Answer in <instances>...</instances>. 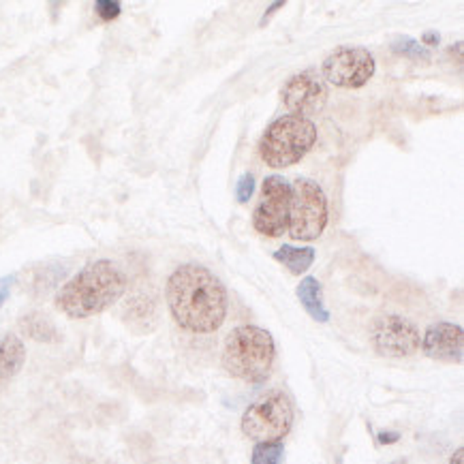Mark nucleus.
Listing matches in <instances>:
<instances>
[{"instance_id":"f257e3e1","label":"nucleus","mask_w":464,"mask_h":464,"mask_svg":"<svg viewBox=\"0 0 464 464\" xmlns=\"http://www.w3.org/2000/svg\"><path fill=\"white\" fill-rule=\"evenodd\" d=\"M165 297L176 324L195 334L217 332L227 317V289L221 278L204 266L187 264L178 267L169 276Z\"/></svg>"},{"instance_id":"f03ea898","label":"nucleus","mask_w":464,"mask_h":464,"mask_svg":"<svg viewBox=\"0 0 464 464\" xmlns=\"http://www.w3.org/2000/svg\"><path fill=\"white\" fill-rule=\"evenodd\" d=\"M127 291V276L111 261L101 259L63 285L56 295L58 311L71 319H88L103 313Z\"/></svg>"},{"instance_id":"7ed1b4c3","label":"nucleus","mask_w":464,"mask_h":464,"mask_svg":"<svg viewBox=\"0 0 464 464\" xmlns=\"http://www.w3.org/2000/svg\"><path fill=\"white\" fill-rule=\"evenodd\" d=\"M276 358L275 338L264 327L240 325L225 338L223 368L234 379L261 383L270 377Z\"/></svg>"},{"instance_id":"20e7f679","label":"nucleus","mask_w":464,"mask_h":464,"mask_svg":"<svg viewBox=\"0 0 464 464\" xmlns=\"http://www.w3.org/2000/svg\"><path fill=\"white\" fill-rule=\"evenodd\" d=\"M317 141V124L311 118L283 116L266 129L259 141V154L267 168L285 169L308 154Z\"/></svg>"},{"instance_id":"39448f33","label":"nucleus","mask_w":464,"mask_h":464,"mask_svg":"<svg viewBox=\"0 0 464 464\" xmlns=\"http://www.w3.org/2000/svg\"><path fill=\"white\" fill-rule=\"evenodd\" d=\"M240 426L257 443L283 441L294 426V404L281 390L267 392L244 411Z\"/></svg>"},{"instance_id":"423d86ee","label":"nucleus","mask_w":464,"mask_h":464,"mask_svg":"<svg viewBox=\"0 0 464 464\" xmlns=\"http://www.w3.org/2000/svg\"><path fill=\"white\" fill-rule=\"evenodd\" d=\"M327 225V198L317 182L295 180L291 184L287 231L294 240L313 242Z\"/></svg>"},{"instance_id":"0eeeda50","label":"nucleus","mask_w":464,"mask_h":464,"mask_svg":"<svg viewBox=\"0 0 464 464\" xmlns=\"http://www.w3.org/2000/svg\"><path fill=\"white\" fill-rule=\"evenodd\" d=\"M372 349L383 358H411L421 347L418 325L401 314H383L371 325Z\"/></svg>"},{"instance_id":"6e6552de","label":"nucleus","mask_w":464,"mask_h":464,"mask_svg":"<svg viewBox=\"0 0 464 464\" xmlns=\"http://www.w3.org/2000/svg\"><path fill=\"white\" fill-rule=\"evenodd\" d=\"M372 53L364 47L343 45L330 53L324 61V77L332 86L344 88V91H355L368 84L374 75Z\"/></svg>"},{"instance_id":"1a4fd4ad","label":"nucleus","mask_w":464,"mask_h":464,"mask_svg":"<svg viewBox=\"0 0 464 464\" xmlns=\"http://www.w3.org/2000/svg\"><path fill=\"white\" fill-rule=\"evenodd\" d=\"M291 187L281 176L266 178L261 187V201L253 212V227L261 236L281 237L289 223Z\"/></svg>"},{"instance_id":"9d476101","label":"nucleus","mask_w":464,"mask_h":464,"mask_svg":"<svg viewBox=\"0 0 464 464\" xmlns=\"http://www.w3.org/2000/svg\"><path fill=\"white\" fill-rule=\"evenodd\" d=\"M283 103L291 111V116L308 118L319 114L325 107L327 91L324 80L313 71H304V73L291 75L285 82L281 91Z\"/></svg>"},{"instance_id":"9b49d317","label":"nucleus","mask_w":464,"mask_h":464,"mask_svg":"<svg viewBox=\"0 0 464 464\" xmlns=\"http://www.w3.org/2000/svg\"><path fill=\"white\" fill-rule=\"evenodd\" d=\"M421 351L430 360L448 362V364H460L464 355V332L460 325L439 321L432 324L421 336Z\"/></svg>"},{"instance_id":"f8f14e48","label":"nucleus","mask_w":464,"mask_h":464,"mask_svg":"<svg viewBox=\"0 0 464 464\" xmlns=\"http://www.w3.org/2000/svg\"><path fill=\"white\" fill-rule=\"evenodd\" d=\"M26 362V347L15 334L0 336V381L11 379Z\"/></svg>"},{"instance_id":"ddd939ff","label":"nucleus","mask_w":464,"mask_h":464,"mask_svg":"<svg viewBox=\"0 0 464 464\" xmlns=\"http://www.w3.org/2000/svg\"><path fill=\"white\" fill-rule=\"evenodd\" d=\"M297 297H300L304 311L314 321H319V324H327L330 321V311H327L324 302V289H321V283L317 278L306 276L304 281L297 285Z\"/></svg>"},{"instance_id":"4468645a","label":"nucleus","mask_w":464,"mask_h":464,"mask_svg":"<svg viewBox=\"0 0 464 464\" xmlns=\"http://www.w3.org/2000/svg\"><path fill=\"white\" fill-rule=\"evenodd\" d=\"M20 332L24 336L33 338L37 343H58L61 334H58L56 325L52 319L44 313H28L20 319Z\"/></svg>"},{"instance_id":"2eb2a0df","label":"nucleus","mask_w":464,"mask_h":464,"mask_svg":"<svg viewBox=\"0 0 464 464\" xmlns=\"http://www.w3.org/2000/svg\"><path fill=\"white\" fill-rule=\"evenodd\" d=\"M124 321L135 332H150L154 325V304L148 297L135 295L124 306Z\"/></svg>"},{"instance_id":"dca6fc26","label":"nucleus","mask_w":464,"mask_h":464,"mask_svg":"<svg viewBox=\"0 0 464 464\" xmlns=\"http://www.w3.org/2000/svg\"><path fill=\"white\" fill-rule=\"evenodd\" d=\"M275 259L281 261L285 267H289L294 275H304L314 261V248L311 246L295 248V246H289V244H285V246H281L275 253Z\"/></svg>"},{"instance_id":"f3484780","label":"nucleus","mask_w":464,"mask_h":464,"mask_svg":"<svg viewBox=\"0 0 464 464\" xmlns=\"http://www.w3.org/2000/svg\"><path fill=\"white\" fill-rule=\"evenodd\" d=\"M283 454H285V448H283L281 441L257 443L253 448L251 464H281Z\"/></svg>"},{"instance_id":"a211bd4d","label":"nucleus","mask_w":464,"mask_h":464,"mask_svg":"<svg viewBox=\"0 0 464 464\" xmlns=\"http://www.w3.org/2000/svg\"><path fill=\"white\" fill-rule=\"evenodd\" d=\"M392 50H394L396 53H401V56L415 58V61H430V52H428L426 47L420 44V41H415L411 37L396 39L394 44H392Z\"/></svg>"},{"instance_id":"6ab92c4d","label":"nucleus","mask_w":464,"mask_h":464,"mask_svg":"<svg viewBox=\"0 0 464 464\" xmlns=\"http://www.w3.org/2000/svg\"><path fill=\"white\" fill-rule=\"evenodd\" d=\"M94 14H97L103 22H111L122 14V7L116 0H97V3H94Z\"/></svg>"},{"instance_id":"aec40b11","label":"nucleus","mask_w":464,"mask_h":464,"mask_svg":"<svg viewBox=\"0 0 464 464\" xmlns=\"http://www.w3.org/2000/svg\"><path fill=\"white\" fill-rule=\"evenodd\" d=\"M253 193H255V178L251 174H244L240 180H237L236 198L240 204H246V201L253 198Z\"/></svg>"},{"instance_id":"412c9836","label":"nucleus","mask_w":464,"mask_h":464,"mask_svg":"<svg viewBox=\"0 0 464 464\" xmlns=\"http://www.w3.org/2000/svg\"><path fill=\"white\" fill-rule=\"evenodd\" d=\"M14 281H15V276L0 278V306H3L5 302H7V297L11 294V285H14Z\"/></svg>"},{"instance_id":"4be33fe9","label":"nucleus","mask_w":464,"mask_h":464,"mask_svg":"<svg viewBox=\"0 0 464 464\" xmlns=\"http://www.w3.org/2000/svg\"><path fill=\"white\" fill-rule=\"evenodd\" d=\"M439 41H441V37H439L437 33H424V37H421V45L432 47V45H437Z\"/></svg>"},{"instance_id":"5701e85b","label":"nucleus","mask_w":464,"mask_h":464,"mask_svg":"<svg viewBox=\"0 0 464 464\" xmlns=\"http://www.w3.org/2000/svg\"><path fill=\"white\" fill-rule=\"evenodd\" d=\"M398 439H401V434L398 432H381L379 434L381 443H394V441H398Z\"/></svg>"},{"instance_id":"b1692460","label":"nucleus","mask_w":464,"mask_h":464,"mask_svg":"<svg viewBox=\"0 0 464 464\" xmlns=\"http://www.w3.org/2000/svg\"><path fill=\"white\" fill-rule=\"evenodd\" d=\"M285 7V3H275V5H272V7L270 9H267V14L264 15V20H261V26H264V24H266V20H267V17H270L272 14H276V9H283Z\"/></svg>"},{"instance_id":"393cba45","label":"nucleus","mask_w":464,"mask_h":464,"mask_svg":"<svg viewBox=\"0 0 464 464\" xmlns=\"http://www.w3.org/2000/svg\"><path fill=\"white\" fill-rule=\"evenodd\" d=\"M450 464H464V450H456V454L451 456Z\"/></svg>"},{"instance_id":"a878e982","label":"nucleus","mask_w":464,"mask_h":464,"mask_svg":"<svg viewBox=\"0 0 464 464\" xmlns=\"http://www.w3.org/2000/svg\"><path fill=\"white\" fill-rule=\"evenodd\" d=\"M0 383H3V381H0Z\"/></svg>"}]
</instances>
